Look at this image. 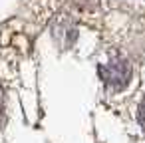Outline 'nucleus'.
Returning <instances> with one entry per match:
<instances>
[{"instance_id": "1", "label": "nucleus", "mask_w": 145, "mask_h": 143, "mask_svg": "<svg viewBox=\"0 0 145 143\" xmlns=\"http://www.w3.org/2000/svg\"><path fill=\"white\" fill-rule=\"evenodd\" d=\"M99 74H101V78L105 80L107 86L119 89V87H123V86L129 82V74H131V72H129V64H127L125 60L113 58L107 66H103V68L99 70Z\"/></svg>"}, {"instance_id": "2", "label": "nucleus", "mask_w": 145, "mask_h": 143, "mask_svg": "<svg viewBox=\"0 0 145 143\" xmlns=\"http://www.w3.org/2000/svg\"><path fill=\"white\" fill-rule=\"evenodd\" d=\"M74 2H76L80 8H84V10H91V8L97 6V0H74Z\"/></svg>"}, {"instance_id": "3", "label": "nucleus", "mask_w": 145, "mask_h": 143, "mask_svg": "<svg viewBox=\"0 0 145 143\" xmlns=\"http://www.w3.org/2000/svg\"><path fill=\"white\" fill-rule=\"evenodd\" d=\"M139 121L145 125V101L141 103V107H139Z\"/></svg>"}, {"instance_id": "4", "label": "nucleus", "mask_w": 145, "mask_h": 143, "mask_svg": "<svg viewBox=\"0 0 145 143\" xmlns=\"http://www.w3.org/2000/svg\"><path fill=\"white\" fill-rule=\"evenodd\" d=\"M2 107H4V103H2V91H0V117L4 115V111H2Z\"/></svg>"}]
</instances>
